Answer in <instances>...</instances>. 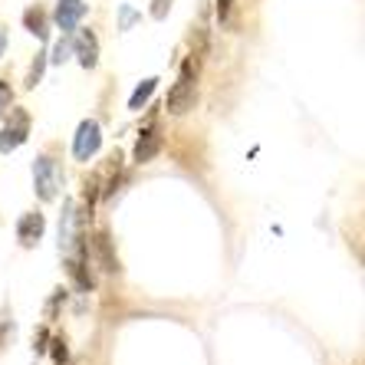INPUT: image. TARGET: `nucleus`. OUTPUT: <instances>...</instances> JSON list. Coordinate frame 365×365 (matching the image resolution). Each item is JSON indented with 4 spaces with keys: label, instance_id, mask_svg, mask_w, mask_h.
<instances>
[{
    "label": "nucleus",
    "instance_id": "nucleus-1",
    "mask_svg": "<svg viewBox=\"0 0 365 365\" xmlns=\"http://www.w3.org/2000/svg\"><path fill=\"white\" fill-rule=\"evenodd\" d=\"M195 79H197V66H195V56L181 66V76L178 83L171 86L168 93V102H165V109L171 115H185V112L195 109V99H197V89H195Z\"/></svg>",
    "mask_w": 365,
    "mask_h": 365
},
{
    "label": "nucleus",
    "instance_id": "nucleus-2",
    "mask_svg": "<svg viewBox=\"0 0 365 365\" xmlns=\"http://www.w3.org/2000/svg\"><path fill=\"white\" fill-rule=\"evenodd\" d=\"M83 214L76 211V201H66L63 204V214H60V250L66 257H76L86 254V244H83Z\"/></svg>",
    "mask_w": 365,
    "mask_h": 365
},
{
    "label": "nucleus",
    "instance_id": "nucleus-3",
    "mask_svg": "<svg viewBox=\"0 0 365 365\" xmlns=\"http://www.w3.org/2000/svg\"><path fill=\"white\" fill-rule=\"evenodd\" d=\"M63 187V168L56 158H50V155H43V158H36L34 165V191L40 201H53V197L60 195Z\"/></svg>",
    "mask_w": 365,
    "mask_h": 365
},
{
    "label": "nucleus",
    "instance_id": "nucleus-4",
    "mask_svg": "<svg viewBox=\"0 0 365 365\" xmlns=\"http://www.w3.org/2000/svg\"><path fill=\"white\" fill-rule=\"evenodd\" d=\"M26 135H30V115L24 109H10V119L0 128V155H10L14 148H20Z\"/></svg>",
    "mask_w": 365,
    "mask_h": 365
},
{
    "label": "nucleus",
    "instance_id": "nucleus-5",
    "mask_svg": "<svg viewBox=\"0 0 365 365\" xmlns=\"http://www.w3.org/2000/svg\"><path fill=\"white\" fill-rule=\"evenodd\" d=\"M99 148H102V128H99V122H96V119L79 122L76 138H73V155H76V162H89Z\"/></svg>",
    "mask_w": 365,
    "mask_h": 365
},
{
    "label": "nucleus",
    "instance_id": "nucleus-6",
    "mask_svg": "<svg viewBox=\"0 0 365 365\" xmlns=\"http://www.w3.org/2000/svg\"><path fill=\"white\" fill-rule=\"evenodd\" d=\"M86 4L83 0H56V10H53V20H56V26H60L66 36H73L76 34V26H79V20L86 17Z\"/></svg>",
    "mask_w": 365,
    "mask_h": 365
},
{
    "label": "nucleus",
    "instance_id": "nucleus-7",
    "mask_svg": "<svg viewBox=\"0 0 365 365\" xmlns=\"http://www.w3.org/2000/svg\"><path fill=\"white\" fill-rule=\"evenodd\" d=\"M73 56L79 60V66L83 69L99 66V40H96L93 30H83V34L73 36Z\"/></svg>",
    "mask_w": 365,
    "mask_h": 365
},
{
    "label": "nucleus",
    "instance_id": "nucleus-8",
    "mask_svg": "<svg viewBox=\"0 0 365 365\" xmlns=\"http://www.w3.org/2000/svg\"><path fill=\"white\" fill-rule=\"evenodd\" d=\"M43 230H46L43 214L30 211V214H24V217L17 221V240L24 247H36V244H40V237H43Z\"/></svg>",
    "mask_w": 365,
    "mask_h": 365
},
{
    "label": "nucleus",
    "instance_id": "nucleus-9",
    "mask_svg": "<svg viewBox=\"0 0 365 365\" xmlns=\"http://www.w3.org/2000/svg\"><path fill=\"white\" fill-rule=\"evenodd\" d=\"M158 152H162V135H158L155 128H145L142 135H138V142H135V162L138 165L152 162Z\"/></svg>",
    "mask_w": 365,
    "mask_h": 365
},
{
    "label": "nucleus",
    "instance_id": "nucleus-10",
    "mask_svg": "<svg viewBox=\"0 0 365 365\" xmlns=\"http://www.w3.org/2000/svg\"><path fill=\"white\" fill-rule=\"evenodd\" d=\"M24 26L36 36V40H46V34H50V30H46V14H43V10H36V7L24 14Z\"/></svg>",
    "mask_w": 365,
    "mask_h": 365
},
{
    "label": "nucleus",
    "instance_id": "nucleus-11",
    "mask_svg": "<svg viewBox=\"0 0 365 365\" xmlns=\"http://www.w3.org/2000/svg\"><path fill=\"white\" fill-rule=\"evenodd\" d=\"M96 250H99V260H102V270H119V260L112 257V244H109V234H96Z\"/></svg>",
    "mask_w": 365,
    "mask_h": 365
},
{
    "label": "nucleus",
    "instance_id": "nucleus-12",
    "mask_svg": "<svg viewBox=\"0 0 365 365\" xmlns=\"http://www.w3.org/2000/svg\"><path fill=\"white\" fill-rule=\"evenodd\" d=\"M155 89H158V79H145V83H138V89H135V93H132V99H128V109H132V112H138V109H142V106H145V102H148V99H152V93H155Z\"/></svg>",
    "mask_w": 365,
    "mask_h": 365
},
{
    "label": "nucleus",
    "instance_id": "nucleus-13",
    "mask_svg": "<svg viewBox=\"0 0 365 365\" xmlns=\"http://www.w3.org/2000/svg\"><path fill=\"white\" fill-rule=\"evenodd\" d=\"M69 56H73V36L63 34V40L53 46V56H50V60H53V63H66Z\"/></svg>",
    "mask_w": 365,
    "mask_h": 365
},
{
    "label": "nucleus",
    "instance_id": "nucleus-14",
    "mask_svg": "<svg viewBox=\"0 0 365 365\" xmlns=\"http://www.w3.org/2000/svg\"><path fill=\"white\" fill-rule=\"evenodd\" d=\"M43 66H46V53H36L34 66H30V76H26V89H36V83L43 79Z\"/></svg>",
    "mask_w": 365,
    "mask_h": 365
},
{
    "label": "nucleus",
    "instance_id": "nucleus-15",
    "mask_svg": "<svg viewBox=\"0 0 365 365\" xmlns=\"http://www.w3.org/2000/svg\"><path fill=\"white\" fill-rule=\"evenodd\" d=\"M135 20H142V17H138L132 7H122L119 10V30H132V24H135Z\"/></svg>",
    "mask_w": 365,
    "mask_h": 365
},
{
    "label": "nucleus",
    "instance_id": "nucleus-16",
    "mask_svg": "<svg viewBox=\"0 0 365 365\" xmlns=\"http://www.w3.org/2000/svg\"><path fill=\"white\" fill-rule=\"evenodd\" d=\"M10 102H14V93H10V83L0 79V119H4V112L10 109Z\"/></svg>",
    "mask_w": 365,
    "mask_h": 365
},
{
    "label": "nucleus",
    "instance_id": "nucleus-17",
    "mask_svg": "<svg viewBox=\"0 0 365 365\" xmlns=\"http://www.w3.org/2000/svg\"><path fill=\"white\" fill-rule=\"evenodd\" d=\"M171 10V0H152V17L155 20H165Z\"/></svg>",
    "mask_w": 365,
    "mask_h": 365
},
{
    "label": "nucleus",
    "instance_id": "nucleus-18",
    "mask_svg": "<svg viewBox=\"0 0 365 365\" xmlns=\"http://www.w3.org/2000/svg\"><path fill=\"white\" fill-rule=\"evenodd\" d=\"M66 356H69V352H66V342H63V339H56V342H53V359H56V362H66Z\"/></svg>",
    "mask_w": 365,
    "mask_h": 365
},
{
    "label": "nucleus",
    "instance_id": "nucleus-19",
    "mask_svg": "<svg viewBox=\"0 0 365 365\" xmlns=\"http://www.w3.org/2000/svg\"><path fill=\"white\" fill-rule=\"evenodd\" d=\"M230 7H234V0H217V17H221V20H227Z\"/></svg>",
    "mask_w": 365,
    "mask_h": 365
},
{
    "label": "nucleus",
    "instance_id": "nucleus-20",
    "mask_svg": "<svg viewBox=\"0 0 365 365\" xmlns=\"http://www.w3.org/2000/svg\"><path fill=\"white\" fill-rule=\"evenodd\" d=\"M4 50H7V30H4V24H0V56H4Z\"/></svg>",
    "mask_w": 365,
    "mask_h": 365
}]
</instances>
